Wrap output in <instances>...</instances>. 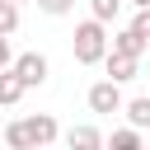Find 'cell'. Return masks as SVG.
Wrapping results in <instances>:
<instances>
[{
    "label": "cell",
    "mask_w": 150,
    "mask_h": 150,
    "mask_svg": "<svg viewBox=\"0 0 150 150\" xmlns=\"http://www.w3.org/2000/svg\"><path fill=\"white\" fill-rule=\"evenodd\" d=\"M75 61L80 66H98V61H108V52H112V38H108V28H103V19H84L80 28H75Z\"/></svg>",
    "instance_id": "cell-1"
},
{
    "label": "cell",
    "mask_w": 150,
    "mask_h": 150,
    "mask_svg": "<svg viewBox=\"0 0 150 150\" xmlns=\"http://www.w3.org/2000/svg\"><path fill=\"white\" fill-rule=\"evenodd\" d=\"M28 89H38V84H47V56L42 52H23V56H14V66H9Z\"/></svg>",
    "instance_id": "cell-2"
},
{
    "label": "cell",
    "mask_w": 150,
    "mask_h": 150,
    "mask_svg": "<svg viewBox=\"0 0 150 150\" xmlns=\"http://www.w3.org/2000/svg\"><path fill=\"white\" fill-rule=\"evenodd\" d=\"M89 108H94V112H122L127 98H122L117 80H98V84H89Z\"/></svg>",
    "instance_id": "cell-3"
},
{
    "label": "cell",
    "mask_w": 150,
    "mask_h": 150,
    "mask_svg": "<svg viewBox=\"0 0 150 150\" xmlns=\"http://www.w3.org/2000/svg\"><path fill=\"white\" fill-rule=\"evenodd\" d=\"M23 122H28V131H33V145H42V150L61 136V127H56L52 112H33V117H23Z\"/></svg>",
    "instance_id": "cell-4"
},
{
    "label": "cell",
    "mask_w": 150,
    "mask_h": 150,
    "mask_svg": "<svg viewBox=\"0 0 150 150\" xmlns=\"http://www.w3.org/2000/svg\"><path fill=\"white\" fill-rule=\"evenodd\" d=\"M66 145H70V150H108L103 131L89 127V122H84V127H70V131H66Z\"/></svg>",
    "instance_id": "cell-5"
},
{
    "label": "cell",
    "mask_w": 150,
    "mask_h": 150,
    "mask_svg": "<svg viewBox=\"0 0 150 150\" xmlns=\"http://www.w3.org/2000/svg\"><path fill=\"white\" fill-rule=\"evenodd\" d=\"M108 80H117V84H127V80H136V70H141V56H122V52H108Z\"/></svg>",
    "instance_id": "cell-6"
},
{
    "label": "cell",
    "mask_w": 150,
    "mask_h": 150,
    "mask_svg": "<svg viewBox=\"0 0 150 150\" xmlns=\"http://www.w3.org/2000/svg\"><path fill=\"white\" fill-rule=\"evenodd\" d=\"M108 150H150V141H145V131L122 127V131H112V136H108Z\"/></svg>",
    "instance_id": "cell-7"
},
{
    "label": "cell",
    "mask_w": 150,
    "mask_h": 150,
    "mask_svg": "<svg viewBox=\"0 0 150 150\" xmlns=\"http://www.w3.org/2000/svg\"><path fill=\"white\" fill-rule=\"evenodd\" d=\"M150 42L136 33V28H122V33H112V52H122V56H141Z\"/></svg>",
    "instance_id": "cell-8"
},
{
    "label": "cell",
    "mask_w": 150,
    "mask_h": 150,
    "mask_svg": "<svg viewBox=\"0 0 150 150\" xmlns=\"http://www.w3.org/2000/svg\"><path fill=\"white\" fill-rule=\"evenodd\" d=\"M23 89H28V84H23L14 70H0V108H14V103L23 98Z\"/></svg>",
    "instance_id": "cell-9"
},
{
    "label": "cell",
    "mask_w": 150,
    "mask_h": 150,
    "mask_svg": "<svg viewBox=\"0 0 150 150\" xmlns=\"http://www.w3.org/2000/svg\"><path fill=\"white\" fill-rule=\"evenodd\" d=\"M127 127H136V131H150V94H141V98H131L127 108Z\"/></svg>",
    "instance_id": "cell-10"
},
{
    "label": "cell",
    "mask_w": 150,
    "mask_h": 150,
    "mask_svg": "<svg viewBox=\"0 0 150 150\" xmlns=\"http://www.w3.org/2000/svg\"><path fill=\"white\" fill-rule=\"evenodd\" d=\"M5 145H9V150H33V131H28V122H9V127H5Z\"/></svg>",
    "instance_id": "cell-11"
},
{
    "label": "cell",
    "mask_w": 150,
    "mask_h": 150,
    "mask_svg": "<svg viewBox=\"0 0 150 150\" xmlns=\"http://www.w3.org/2000/svg\"><path fill=\"white\" fill-rule=\"evenodd\" d=\"M122 5H127V0H89V14L108 23V19H117V14H122Z\"/></svg>",
    "instance_id": "cell-12"
},
{
    "label": "cell",
    "mask_w": 150,
    "mask_h": 150,
    "mask_svg": "<svg viewBox=\"0 0 150 150\" xmlns=\"http://www.w3.org/2000/svg\"><path fill=\"white\" fill-rule=\"evenodd\" d=\"M14 28H19V5L0 0V33H14Z\"/></svg>",
    "instance_id": "cell-13"
},
{
    "label": "cell",
    "mask_w": 150,
    "mask_h": 150,
    "mask_svg": "<svg viewBox=\"0 0 150 150\" xmlns=\"http://www.w3.org/2000/svg\"><path fill=\"white\" fill-rule=\"evenodd\" d=\"M38 9H42V14H56V19H61V14H70V9H75V0H38Z\"/></svg>",
    "instance_id": "cell-14"
},
{
    "label": "cell",
    "mask_w": 150,
    "mask_h": 150,
    "mask_svg": "<svg viewBox=\"0 0 150 150\" xmlns=\"http://www.w3.org/2000/svg\"><path fill=\"white\" fill-rule=\"evenodd\" d=\"M131 28H136V33H141V38L150 42V9H136V19H131Z\"/></svg>",
    "instance_id": "cell-15"
},
{
    "label": "cell",
    "mask_w": 150,
    "mask_h": 150,
    "mask_svg": "<svg viewBox=\"0 0 150 150\" xmlns=\"http://www.w3.org/2000/svg\"><path fill=\"white\" fill-rule=\"evenodd\" d=\"M14 66V52H9V33H0V70Z\"/></svg>",
    "instance_id": "cell-16"
},
{
    "label": "cell",
    "mask_w": 150,
    "mask_h": 150,
    "mask_svg": "<svg viewBox=\"0 0 150 150\" xmlns=\"http://www.w3.org/2000/svg\"><path fill=\"white\" fill-rule=\"evenodd\" d=\"M131 5H136V9H150V0H131Z\"/></svg>",
    "instance_id": "cell-17"
},
{
    "label": "cell",
    "mask_w": 150,
    "mask_h": 150,
    "mask_svg": "<svg viewBox=\"0 0 150 150\" xmlns=\"http://www.w3.org/2000/svg\"><path fill=\"white\" fill-rule=\"evenodd\" d=\"M5 127H9V122H5V117H0V136H5Z\"/></svg>",
    "instance_id": "cell-18"
},
{
    "label": "cell",
    "mask_w": 150,
    "mask_h": 150,
    "mask_svg": "<svg viewBox=\"0 0 150 150\" xmlns=\"http://www.w3.org/2000/svg\"><path fill=\"white\" fill-rule=\"evenodd\" d=\"M33 150H42V145H33Z\"/></svg>",
    "instance_id": "cell-19"
},
{
    "label": "cell",
    "mask_w": 150,
    "mask_h": 150,
    "mask_svg": "<svg viewBox=\"0 0 150 150\" xmlns=\"http://www.w3.org/2000/svg\"><path fill=\"white\" fill-rule=\"evenodd\" d=\"M14 5H23V0H14Z\"/></svg>",
    "instance_id": "cell-20"
},
{
    "label": "cell",
    "mask_w": 150,
    "mask_h": 150,
    "mask_svg": "<svg viewBox=\"0 0 150 150\" xmlns=\"http://www.w3.org/2000/svg\"><path fill=\"white\" fill-rule=\"evenodd\" d=\"M145 141H150V136H145Z\"/></svg>",
    "instance_id": "cell-21"
}]
</instances>
